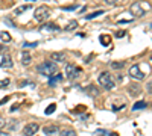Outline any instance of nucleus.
I'll return each instance as SVG.
<instances>
[{"mask_svg":"<svg viewBox=\"0 0 152 136\" xmlns=\"http://www.w3.org/2000/svg\"><path fill=\"white\" fill-rule=\"evenodd\" d=\"M128 92H129L132 97L140 95V94H142V88H140V85H138V83H131V85L128 86Z\"/></svg>","mask_w":152,"mask_h":136,"instance_id":"10","label":"nucleus"},{"mask_svg":"<svg viewBox=\"0 0 152 136\" xmlns=\"http://www.w3.org/2000/svg\"><path fill=\"white\" fill-rule=\"evenodd\" d=\"M59 135H61V136H76V133H75L73 130H70V129L61 130V132H59Z\"/></svg>","mask_w":152,"mask_h":136,"instance_id":"21","label":"nucleus"},{"mask_svg":"<svg viewBox=\"0 0 152 136\" xmlns=\"http://www.w3.org/2000/svg\"><path fill=\"white\" fill-rule=\"evenodd\" d=\"M50 15V11L47 6H40V8H37L34 11V18L38 21V23H43L44 20H47Z\"/></svg>","mask_w":152,"mask_h":136,"instance_id":"3","label":"nucleus"},{"mask_svg":"<svg viewBox=\"0 0 152 136\" xmlns=\"http://www.w3.org/2000/svg\"><path fill=\"white\" fill-rule=\"evenodd\" d=\"M38 45V42H24L23 44V47H37Z\"/></svg>","mask_w":152,"mask_h":136,"instance_id":"25","label":"nucleus"},{"mask_svg":"<svg viewBox=\"0 0 152 136\" xmlns=\"http://www.w3.org/2000/svg\"><path fill=\"white\" fill-rule=\"evenodd\" d=\"M143 5H145V3H140V2L132 3V5H131V8H129L131 14H132L134 17H137V18L143 17V15H145V12H146V9L143 8Z\"/></svg>","mask_w":152,"mask_h":136,"instance_id":"4","label":"nucleus"},{"mask_svg":"<svg viewBox=\"0 0 152 136\" xmlns=\"http://www.w3.org/2000/svg\"><path fill=\"white\" fill-rule=\"evenodd\" d=\"M151 89H152V83L149 82V83H148V92H149V94H151Z\"/></svg>","mask_w":152,"mask_h":136,"instance_id":"30","label":"nucleus"},{"mask_svg":"<svg viewBox=\"0 0 152 136\" xmlns=\"http://www.w3.org/2000/svg\"><path fill=\"white\" fill-rule=\"evenodd\" d=\"M32 62V55L29 52H23L21 53V64L23 65H31Z\"/></svg>","mask_w":152,"mask_h":136,"instance_id":"12","label":"nucleus"},{"mask_svg":"<svg viewBox=\"0 0 152 136\" xmlns=\"http://www.w3.org/2000/svg\"><path fill=\"white\" fill-rule=\"evenodd\" d=\"M62 80V74H53V76H50L49 77V85L50 86H55L58 82Z\"/></svg>","mask_w":152,"mask_h":136,"instance_id":"14","label":"nucleus"},{"mask_svg":"<svg viewBox=\"0 0 152 136\" xmlns=\"http://www.w3.org/2000/svg\"><path fill=\"white\" fill-rule=\"evenodd\" d=\"M102 14H104V11H96V12H93V14H88L85 18H87V20H91V18H96V17L102 15Z\"/></svg>","mask_w":152,"mask_h":136,"instance_id":"22","label":"nucleus"},{"mask_svg":"<svg viewBox=\"0 0 152 136\" xmlns=\"http://www.w3.org/2000/svg\"><path fill=\"white\" fill-rule=\"evenodd\" d=\"M38 124L37 122H31V124H28L26 127L23 129V136H34L37 132H38Z\"/></svg>","mask_w":152,"mask_h":136,"instance_id":"7","label":"nucleus"},{"mask_svg":"<svg viewBox=\"0 0 152 136\" xmlns=\"http://www.w3.org/2000/svg\"><path fill=\"white\" fill-rule=\"evenodd\" d=\"M0 136H9V133H3V132H0Z\"/></svg>","mask_w":152,"mask_h":136,"instance_id":"31","label":"nucleus"},{"mask_svg":"<svg viewBox=\"0 0 152 136\" xmlns=\"http://www.w3.org/2000/svg\"><path fill=\"white\" fill-rule=\"evenodd\" d=\"M55 110H56V104H50L49 107H46L44 114H46V115H50V114H53Z\"/></svg>","mask_w":152,"mask_h":136,"instance_id":"23","label":"nucleus"},{"mask_svg":"<svg viewBox=\"0 0 152 136\" xmlns=\"http://www.w3.org/2000/svg\"><path fill=\"white\" fill-rule=\"evenodd\" d=\"M29 8H31L29 5H23V6H18V8L15 9V14H17V15H20L21 12H26V11H28Z\"/></svg>","mask_w":152,"mask_h":136,"instance_id":"20","label":"nucleus"},{"mask_svg":"<svg viewBox=\"0 0 152 136\" xmlns=\"http://www.w3.org/2000/svg\"><path fill=\"white\" fill-rule=\"evenodd\" d=\"M117 2H119V0H105V3H107V5H116Z\"/></svg>","mask_w":152,"mask_h":136,"instance_id":"28","label":"nucleus"},{"mask_svg":"<svg viewBox=\"0 0 152 136\" xmlns=\"http://www.w3.org/2000/svg\"><path fill=\"white\" fill-rule=\"evenodd\" d=\"M76 27H78V21H76V20H72V21H69V24L64 27V30H66V32H70V30H75Z\"/></svg>","mask_w":152,"mask_h":136,"instance_id":"17","label":"nucleus"},{"mask_svg":"<svg viewBox=\"0 0 152 136\" xmlns=\"http://www.w3.org/2000/svg\"><path fill=\"white\" fill-rule=\"evenodd\" d=\"M50 59H52V62H62V60L66 59V55L59 53V52H55V53L50 55Z\"/></svg>","mask_w":152,"mask_h":136,"instance_id":"13","label":"nucleus"},{"mask_svg":"<svg viewBox=\"0 0 152 136\" xmlns=\"http://www.w3.org/2000/svg\"><path fill=\"white\" fill-rule=\"evenodd\" d=\"M37 71L40 73V74H43V76H53V74H56V71H58V68H56V64L55 62H52V60H47V62H43L41 65H38L37 67Z\"/></svg>","mask_w":152,"mask_h":136,"instance_id":"1","label":"nucleus"},{"mask_svg":"<svg viewBox=\"0 0 152 136\" xmlns=\"http://www.w3.org/2000/svg\"><path fill=\"white\" fill-rule=\"evenodd\" d=\"M87 91H91V92H90L91 95H96V94H99V91L94 88V86H88V88H87Z\"/></svg>","mask_w":152,"mask_h":136,"instance_id":"24","label":"nucleus"},{"mask_svg":"<svg viewBox=\"0 0 152 136\" xmlns=\"http://www.w3.org/2000/svg\"><path fill=\"white\" fill-rule=\"evenodd\" d=\"M0 40H2L3 42H11V35L8 32H0Z\"/></svg>","mask_w":152,"mask_h":136,"instance_id":"19","label":"nucleus"},{"mask_svg":"<svg viewBox=\"0 0 152 136\" xmlns=\"http://www.w3.org/2000/svg\"><path fill=\"white\" fill-rule=\"evenodd\" d=\"M0 67H2V68H6V70H9V68L14 67V62H12V59H11L9 55H3L2 62H0Z\"/></svg>","mask_w":152,"mask_h":136,"instance_id":"9","label":"nucleus"},{"mask_svg":"<svg viewBox=\"0 0 152 136\" xmlns=\"http://www.w3.org/2000/svg\"><path fill=\"white\" fill-rule=\"evenodd\" d=\"M123 67H125L123 60H113V62L110 64V68H113V70H122Z\"/></svg>","mask_w":152,"mask_h":136,"instance_id":"16","label":"nucleus"},{"mask_svg":"<svg viewBox=\"0 0 152 136\" xmlns=\"http://www.w3.org/2000/svg\"><path fill=\"white\" fill-rule=\"evenodd\" d=\"M146 107H148V103L146 101H137L132 106V110H140V109H146Z\"/></svg>","mask_w":152,"mask_h":136,"instance_id":"18","label":"nucleus"},{"mask_svg":"<svg viewBox=\"0 0 152 136\" xmlns=\"http://www.w3.org/2000/svg\"><path fill=\"white\" fill-rule=\"evenodd\" d=\"M99 85L100 86H104L105 89H113L114 86H116V82H114V79H113V76L108 73V71H104V73H100V76H99Z\"/></svg>","mask_w":152,"mask_h":136,"instance_id":"2","label":"nucleus"},{"mask_svg":"<svg viewBox=\"0 0 152 136\" xmlns=\"http://www.w3.org/2000/svg\"><path fill=\"white\" fill-rule=\"evenodd\" d=\"M99 41H100V44H102V45L108 47L111 44V36L110 35H100L99 36Z\"/></svg>","mask_w":152,"mask_h":136,"instance_id":"15","label":"nucleus"},{"mask_svg":"<svg viewBox=\"0 0 152 136\" xmlns=\"http://www.w3.org/2000/svg\"><path fill=\"white\" fill-rule=\"evenodd\" d=\"M66 73H67V77L70 79V80H76L79 77V74H81V70L78 68V67H75V65H67L66 67Z\"/></svg>","mask_w":152,"mask_h":136,"instance_id":"6","label":"nucleus"},{"mask_svg":"<svg viewBox=\"0 0 152 136\" xmlns=\"http://www.w3.org/2000/svg\"><path fill=\"white\" fill-rule=\"evenodd\" d=\"M5 124H6V121L3 119V117H0V129H3V127H5Z\"/></svg>","mask_w":152,"mask_h":136,"instance_id":"29","label":"nucleus"},{"mask_svg":"<svg viewBox=\"0 0 152 136\" xmlns=\"http://www.w3.org/2000/svg\"><path fill=\"white\" fill-rule=\"evenodd\" d=\"M8 85H9V79H5V80L0 82V88H3V86H8Z\"/></svg>","mask_w":152,"mask_h":136,"instance_id":"26","label":"nucleus"},{"mask_svg":"<svg viewBox=\"0 0 152 136\" xmlns=\"http://www.w3.org/2000/svg\"><path fill=\"white\" fill-rule=\"evenodd\" d=\"M43 132L46 136H58L59 135V127L56 126H46L43 127Z\"/></svg>","mask_w":152,"mask_h":136,"instance_id":"8","label":"nucleus"},{"mask_svg":"<svg viewBox=\"0 0 152 136\" xmlns=\"http://www.w3.org/2000/svg\"><path fill=\"white\" fill-rule=\"evenodd\" d=\"M31 2H35V0H31Z\"/></svg>","mask_w":152,"mask_h":136,"instance_id":"32","label":"nucleus"},{"mask_svg":"<svg viewBox=\"0 0 152 136\" xmlns=\"http://www.w3.org/2000/svg\"><path fill=\"white\" fill-rule=\"evenodd\" d=\"M129 76L134 79V80H143L145 79V76H146V74L142 71V68L140 67H138V65H132L131 68H129Z\"/></svg>","mask_w":152,"mask_h":136,"instance_id":"5","label":"nucleus"},{"mask_svg":"<svg viewBox=\"0 0 152 136\" xmlns=\"http://www.w3.org/2000/svg\"><path fill=\"white\" fill-rule=\"evenodd\" d=\"M125 35H126V32H125V30H119V32L116 33V36H117V38H123Z\"/></svg>","mask_w":152,"mask_h":136,"instance_id":"27","label":"nucleus"},{"mask_svg":"<svg viewBox=\"0 0 152 136\" xmlns=\"http://www.w3.org/2000/svg\"><path fill=\"white\" fill-rule=\"evenodd\" d=\"M40 32H59V26H56V24H52V23H49V24H43V26L40 27Z\"/></svg>","mask_w":152,"mask_h":136,"instance_id":"11","label":"nucleus"}]
</instances>
